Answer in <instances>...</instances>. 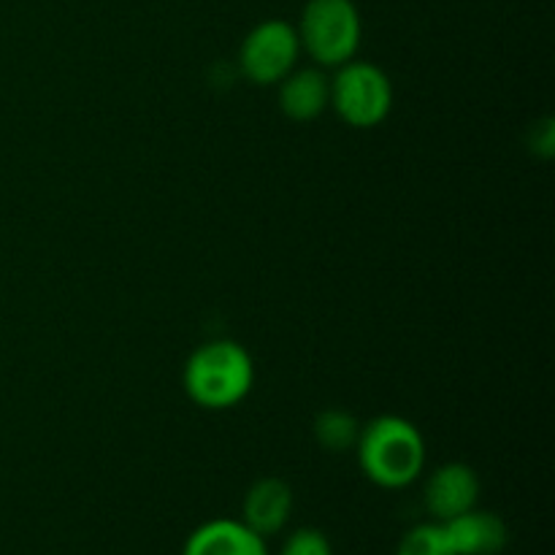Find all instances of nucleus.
Returning <instances> with one entry per match:
<instances>
[{
	"instance_id": "nucleus-1",
	"label": "nucleus",
	"mask_w": 555,
	"mask_h": 555,
	"mask_svg": "<svg viewBox=\"0 0 555 555\" xmlns=\"http://www.w3.org/2000/svg\"><path fill=\"white\" fill-rule=\"evenodd\" d=\"M356 450L363 475L388 491H399L421 480L428 459L421 428L399 415H383L366 423Z\"/></svg>"
},
{
	"instance_id": "nucleus-2",
	"label": "nucleus",
	"mask_w": 555,
	"mask_h": 555,
	"mask_svg": "<svg viewBox=\"0 0 555 555\" xmlns=\"http://www.w3.org/2000/svg\"><path fill=\"white\" fill-rule=\"evenodd\" d=\"M184 393L209 412L242 404L255 385V363L247 347L233 339H211L188 358L182 372Z\"/></svg>"
},
{
	"instance_id": "nucleus-3",
	"label": "nucleus",
	"mask_w": 555,
	"mask_h": 555,
	"mask_svg": "<svg viewBox=\"0 0 555 555\" xmlns=\"http://www.w3.org/2000/svg\"><path fill=\"white\" fill-rule=\"evenodd\" d=\"M296 30L301 52L320 68H339L361 49L363 20L356 0H307Z\"/></svg>"
},
{
	"instance_id": "nucleus-4",
	"label": "nucleus",
	"mask_w": 555,
	"mask_h": 555,
	"mask_svg": "<svg viewBox=\"0 0 555 555\" xmlns=\"http://www.w3.org/2000/svg\"><path fill=\"white\" fill-rule=\"evenodd\" d=\"M331 108L350 128H379L393 112V85L379 65L350 60L331 76Z\"/></svg>"
},
{
	"instance_id": "nucleus-5",
	"label": "nucleus",
	"mask_w": 555,
	"mask_h": 555,
	"mask_svg": "<svg viewBox=\"0 0 555 555\" xmlns=\"http://www.w3.org/2000/svg\"><path fill=\"white\" fill-rule=\"evenodd\" d=\"M301 41L287 20H266L244 36L238 47V68L258 87H274L298 65Z\"/></svg>"
},
{
	"instance_id": "nucleus-6",
	"label": "nucleus",
	"mask_w": 555,
	"mask_h": 555,
	"mask_svg": "<svg viewBox=\"0 0 555 555\" xmlns=\"http://www.w3.org/2000/svg\"><path fill=\"white\" fill-rule=\"evenodd\" d=\"M423 499H426L428 513L437 518V524H444V520L455 518V515L469 513V509L477 507V499H480L477 472L472 466L459 464V461L442 464L426 480Z\"/></svg>"
},
{
	"instance_id": "nucleus-7",
	"label": "nucleus",
	"mask_w": 555,
	"mask_h": 555,
	"mask_svg": "<svg viewBox=\"0 0 555 555\" xmlns=\"http://www.w3.org/2000/svg\"><path fill=\"white\" fill-rule=\"evenodd\" d=\"M293 488L280 477H263L255 482L242 502V520L266 540L271 534H280L293 515Z\"/></svg>"
},
{
	"instance_id": "nucleus-8",
	"label": "nucleus",
	"mask_w": 555,
	"mask_h": 555,
	"mask_svg": "<svg viewBox=\"0 0 555 555\" xmlns=\"http://www.w3.org/2000/svg\"><path fill=\"white\" fill-rule=\"evenodd\" d=\"M442 526L455 555H499L509 542L507 524L496 513L477 507L444 520Z\"/></svg>"
},
{
	"instance_id": "nucleus-9",
	"label": "nucleus",
	"mask_w": 555,
	"mask_h": 555,
	"mask_svg": "<svg viewBox=\"0 0 555 555\" xmlns=\"http://www.w3.org/2000/svg\"><path fill=\"white\" fill-rule=\"evenodd\" d=\"M182 555H269L266 540L244 520L215 518L201 524L184 542Z\"/></svg>"
},
{
	"instance_id": "nucleus-10",
	"label": "nucleus",
	"mask_w": 555,
	"mask_h": 555,
	"mask_svg": "<svg viewBox=\"0 0 555 555\" xmlns=\"http://www.w3.org/2000/svg\"><path fill=\"white\" fill-rule=\"evenodd\" d=\"M276 90L282 114L293 122H312L331 108V79L320 68H293Z\"/></svg>"
},
{
	"instance_id": "nucleus-11",
	"label": "nucleus",
	"mask_w": 555,
	"mask_h": 555,
	"mask_svg": "<svg viewBox=\"0 0 555 555\" xmlns=\"http://www.w3.org/2000/svg\"><path fill=\"white\" fill-rule=\"evenodd\" d=\"M361 437V423L345 410H323L314 417V439L331 453H341L358 444Z\"/></svg>"
},
{
	"instance_id": "nucleus-12",
	"label": "nucleus",
	"mask_w": 555,
	"mask_h": 555,
	"mask_svg": "<svg viewBox=\"0 0 555 555\" xmlns=\"http://www.w3.org/2000/svg\"><path fill=\"white\" fill-rule=\"evenodd\" d=\"M396 555H455L442 524H421L401 537Z\"/></svg>"
},
{
	"instance_id": "nucleus-13",
	"label": "nucleus",
	"mask_w": 555,
	"mask_h": 555,
	"mask_svg": "<svg viewBox=\"0 0 555 555\" xmlns=\"http://www.w3.org/2000/svg\"><path fill=\"white\" fill-rule=\"evenodd\" d=\"M280 555H334V551H331V542L323 531L298 529L287 537Z\"/></svg>"
},
{
	"instance_id": "nucleus-14",
	"label": "nucleus",
	"mask_w": 555,
	"mask_h": 555,
	"mask_svg": "<svg viewBox=\"0 0 555 555\" xmlns=\"http://www.w3.org/2000/svg\"><path fill=\"white\" fill-rule=\"evenodd\" d=\"M553 146H555V133H553V122L545 119L540 125V133H534V152H542V157H553Z\"/></svg>"
}]
</instances>
